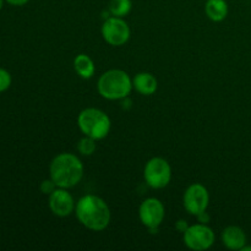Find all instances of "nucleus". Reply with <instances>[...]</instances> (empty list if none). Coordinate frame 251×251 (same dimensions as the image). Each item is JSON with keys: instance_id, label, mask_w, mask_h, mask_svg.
I'll use <instances>...</instances> for the list:
<instances>
[{"instance_id": "15", "label": "nucleus", "mask_w": 251, "mask_h": 251, "mask_svg": "<svg viewBox=\"0 0 251 251\" xmlns=\"http://www.w3.org/2000/svg\"><path fill=\"white\" fill-rule=\"evenodd\" d=\"M132 9L131 0H110L108 10L112 16L125 17L130 14Z\"/></svg>"}, {"instance_id": "2", "label": "nucleus", "mask_w": 251, "mask_h": 251, "mask_svg": "<svg viewBox=\"0 0 251 251\" xmlns=\"http://www.w3.org/2000/svg\"><path fill=\"white\" fill-rule=\"evenodd\" d=\"M83 163L76 154L61 152L49 164V178L58 188L71 189L83 178Z\"/></svg>"}, {"instance_id": "6", "label": "nucleus", "mask_w": 251, "mask_h": 251, "mask_svg": "<svg viewBox=\"0 0 251 251\" xmlns=\"http://www.w3.org/2000/svg\"><path fill=\"white\" fill-rule=\"evenodd\" d=\"M100 33H102L103 39L109 46L122 47L129 42L131 29L124 17H117L110 15L103 22Z\"/></svg>"}, {"instance_id": "17", "label": "nucleus", "mask_w": 251, "mask_h": 251, "mask_svg": "<svg viewBox=\"0 0 251 251\" xmlns=\"http://www.w3.org/2000/svg\"><path fill=\"white\" fill-rule=\"evenodd\" d=\"M12 82L11 74L4 68H0V93L5 92L10 88Z\"/></svg>"}, {"instance_id": "9", "label": "nucleus", "mask_w": 251, "mask_h": 251, "mask_svg": "<svg viewBox=\"0 0 251 251\" xmlns=\"http://www.w3.org/2000/svg\"><path fill=\"white\" fill-rule=\"evenodd\" d=\"M139 217L145 227L150 230H157L166 217L163 202L156 198L146 199L140 205Z\"/></svg>"}, {"instance_id": "23", "label": "nucleus", "mask_w": 251, "mask_h": 251, "mask_svg": "<svg viewBox=\"0 0 251 251\" xmlns=\"http://www.w3.org/2000/svg\"><path fill=\"white\" fill-rule=\"evenodd\" d=\"M2 6H4V0H0V10L2 9Z\"/></svg>"}, {"instance_id": "22", "label": "nucleus", "mask_w": 251, "mask_h": 251, "mask_svg": "<svg viewBox=\"0 0 251 251\" xmlns=\"http://www.w3.org/2000/svg\"><path fill=\"white\" fill-rule=\"evenodd\" d=\"M249 250H251V247H248V245H245V247L242 249V251H249Z\"/></svg>"}, {"instance_id": "19", "label": "nucleus", "mask_w": 251, "mask_h": 251, "mask_svg": "<svg viewBox=\"0 0 251 251\" xmlns=\"http://www.w3.org/2000/svg\"><path fill=\"white\" fill-rule=\"evenodd\" d=\"M7 4L12 5V6H24L26 5L29 0H5Z\"/></svg>"}, {"instance_id": "20", "label": "nucleus", "mask_w": 251, "mask_h": 251, "mask_svg": "<svg viewBox=\"0 0 251 251\" xmlns=\"http://www.w3.org/2000/svg\"><path fill=\"white\" fill-rule=\"evenodd\" d=\"M188 227H189V226L186 225L185 221H183V220L178 221V222H176V229H178L179 232H181V233L185 232L186 228H188Z\"/></svg>"}, {"instance_id": "14", "label": "nucleus", "mask_w": 251, "mask_h": 251, "mask_svg": "<svg viewBox=\"0 0 251 251\" xmlns=\"http://www.w3.org/2000/svg\"><path fill=\"white\" fill-rule=\"evenodd\" d=\"M228 2L226 0H207L205 4V14L211 21L221 22L228 16Z\"/></svg>"}, {"instance_id": "18", "label": "nucleus", "mask_w": 251, "mask_h": 251, "mask_svg": "<svg viewBox=\"0 0 251 251\" xmlns=\"http://www.w3.org/2000/svg\"><path fill=\"white\" fill-rule=\"evenodd\" d=\"M56 188H58V186H56V184L54 183L50 178L46 179V180L42 181L41 186H39V189H41L42 193H43L44 195H48V196L50 195V194L53 193Z\"/></svg>"}, {"instance_id": "1", "label": "nucleus", "mask_w": 251, "mask_h": 251, "mask_svg": "<svg viewBox=\"0 0 251 251\" xmlns=\"http://www.w3.org/2000/svg\"><path fill=\"white\" fill-rule=\"evenodd\" d=\"M75 215L78 222L92 232H102L109 226L112 213L102 198L93 194L82 196L76 202Z\"/></svg>"}, {"instance_id": "4", "label": "nucleus", "mask_w": 251, "mask_h": 251, "mask_svg": "<svg viewBox=\"0 0 251 251\" xmlns=\"http://www.w3.org/2000/svg\"><path fill=\"white\" fill-rule=\"evenodd\" d=\"M77 126L85 136H90L98 141L108 136L112 122L107 113L91 107L81 110L77 117Z\"/></svg>"}, {"instance_id": "11", "label": "nucleus", "mask_w": 251, "mask_h": 251, "mask_svg": "<svg viewBox=\"0 0 251 251\" xmlns=\"http://www.w3.org/2000/svg\"><path fill=\"white\" fill-rule=\"evenodd\" d=\"M222 243L229 250H242L247 245V234L238 226H228L222 230Z\"/></svg>"}, {"instance_id": "10", "label": "nucleus", "mask_w": 251, "mask_h": 251, "mask_svg": "<svg viewBox=\"0 0 251 251\" xmlns=\"http://www.w3.org/2000/svg\"><path fill=\"white\" fill-rule=\"evenodd\" d=\"M48 205L53 215L58 217H68L75 212L76 207V202L69 193V189L64 188H56L48 196Z\"/></svg>"}, {"instance_id": "5", "label": "nucleus", "mask_w": 251, "mask_h": 251, "mask_svg": "<svg viewBox=\"0 0 251 251\" xmlns=\"http://www.w3.org/2000/svg\"><path fill=\"white\" fill-rule=\"evenodd\" d=\"M144 179L147 185L152 189H163L168 186L172 180V167L166 158L153 157L144 168Z\"/></svg>"}, {"instance_id": "3", "label": "nucleus", "mask_w": 251, "mask_h": 251, "mask_svg": "<svg viewBox=\"0 0 251 251\" xmlns=\"http://www.w3.org/2000/svg\"><path fill=\"white\" fill-rule=\"evenodd\" d=\"M132 78L122 69H110L100 76L97 91L108 100H119L129 97L132 90Z\"/></svg>"}, {"instance_id": "13", "label": "nucleus", "mask_w": 251, "mask_h": 251, "mask_svg": "<svg viewBox=\"0 0 251 251\" xmlns=\"http://www.w3.org/2000/svg\"><path fill=\"white\" fill-rule=\"evenodd\" d=\"M74 70L83 80H90L96 73L95 61L87 54H78L74 59Z\"/></svg>"}, {"instance_id": "8", "label": "nucleus", "mask_w": 251, "mask_h": 251, "mask_svg": "<svg viewBox=\"0 0 251 251\" xmlns=\"http://www.w3.org/2000/svg\"><path fill=\"white\" fill-rule=\"evenodd\" d=\"M210 203V193L200 183H194L186 188L183 195V206L191 216H199L205 212Z\"/></svg>"}, {"instance_id": "21", "label": "nucleus", "mask_w": 251, "mask_h": 251, "mask_svg": "<svg viewBox=\"0 0 251 251\" xmlns=\"http://www.w3.org/2000/svg\"><path fill=\"white\" fill-rule=\"evenodd\" d=\"M196 217L199 218V222L200 223H206V225H207V222L208 221H210V216L207 215V212H202V213H200V215L199 216H196Z\"/></svg>"}, {"instance_id": "12", "label": "nucleus", "mask_w": 251, "mask_h": 251, "mask_svg": "<svg viewBox=\"0 0 251 251\" xmlns=\"http://www.w3.org/2000/svg\"><path fill=\"white\" fill-rule=\"evenodd\" d=\"M132 87L142 96H151L158 88V81L151 73H139L132 78Z\"/></svg>"}, {"instance_id": "7", "label": "nucleus", "mask_w": 251, "mask_h": 251, "mask_svg": "<svg viewBox=\"0 0 251 251\" xmlns=\"http://www.w3.org/2000/svg\"><path fill=\"white\" fill-rule=\"evenodd\" d=\"M216 235L211 227L206 223H196L189 226L183 233L184 244L191 250L205 251L215 244Z\"/></svg>"}, {"instance_id": "16", "label": "nucleus", "mask_w": 251, "mask_h": 251, "mask_svg": "<svg viewBox=\"0 0 251 251\" xmlns=\"http://www.w3.org/2000/svg\"><path fill=\"white\" fill-rule=\"evenodd\" d=\"M96 141H97V140L83 135V137L77 144L78 152H80L82 156H92L96 152V150H97V142Z\"/></svg>"}]
</instances>
